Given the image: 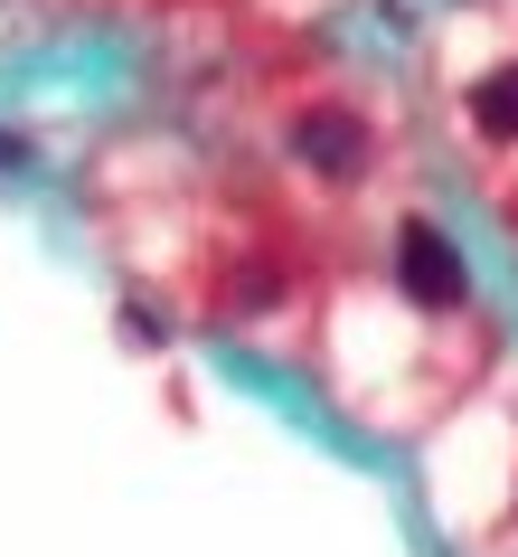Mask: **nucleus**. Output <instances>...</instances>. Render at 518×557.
<instances>
[{"label":"nucleus","instance_id":"1","mask_svg":"<svg viewBox=\"0 0 518 557\" xmlns=\"http://www.w3.org/2000/svg\"><path fill=\"white\" fill-rule=\"evenodd\" d=\"M396 284H405L415 302H425V312H453V302L471 294V284H462L453 236H443V227H425V218H405V227H396Z\"/></svg>","mask_w":518,"mask_h":557},{"label":"nucleus","instance_id":"2","mask_svg":"<svg viewBox=\"0 0 518 557\" xmlns=\"http://www.w3.org/2000/svg\"><path fill=\"white\" fill-rule=\"evenodd\" d=\"M292 151L312 161V171H368V123L358 114H340V104H312V114L292 123Z\"/></svg>","mask_w":518,"mask_h":557},{"label":"nucleus","instance_id":"3","mask_svg":"<svg viewBox=\"0 0 518 557\" xmlns=\"http://www.w3.org/2000/svg\"><path fill=\"white\" fill-rule=\"evenodd\" d=\"M471 123H481L490 143H518V66H500V76L471 86Z\"/></svg>","mask_w":518,"mask_h":557},{"label":"nucleus","instance_id":"4","mask_svg":"<svg viewBox=\"0 0 518 557\" xmlns=\"http://www.w3.org/2000/svg\"><path fill=\"white\" fill-rule=\"evenodd\" d=\"M0 161H20V143H10V133H0Z\"/></svg>","mask_w":518,"mask_h":557}]
</instances>
